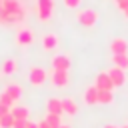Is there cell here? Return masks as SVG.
<instances>
[{"label": "cell", "instance_id": "1", "mask_svg": "<svg viewBox=\"0 0 128 128\" xmlns=\"http://www.w3.org/2000/svg\"><path fill=\"white\" fill-rule=\"evenodd\" d=\"M0 6H2L6 12H10L18 22H22V20L26 18V10H24V6H22L20 0H0Z\"/></svg>", "mask_w": 128, "mask_h": 128}, {"label": "cell", "instance_id": "2", "mask_svg": "<svg viewBox=\"0 0 128 128\" xmlns=\"http://www.w3.org/2000/svg\"><path fill=\"white\" fill-rule=\"evenodd\" d=\"M76 22H78L80 26H86V28H90V26H94V24L98 22V12H96V10H92V8L80 10V12L76 14Z\"/></svg>", "mask_w": 128, "mask_h": 128}, {"label": "cell", "instance_id": "3", "mask_svg": "<svg viewBox=\"0 0 128 128\" xmlns=\"http://www.w3.org/2000/svg\"><path fill=\"white\" fill-rule=\"evenodd\" d=\"M46 78H48V74H46V70L40 68V66H32V68L28 70V82H30L32 86H42V84L46 82Z\"/></svg>", "mask_w": 128, "mask_h": 128}, {"label": "cell", "instance_id": "4", "mask_svg": "<svg viewBox=\"0 0 128 128\" xmlns=\"http://www.w3.org/2000/svg\"><path fill=\"white\" fill-rule=\"evenodd\" d=\"M50 82H52L56 88H64V86H68V82H70V78H68V70H52V74H50Z\"/></svg>", "mask_w": 128, "mask_h": 128}, {"label": "cell", "instance_id": "5", "mask_svg": "<svg viewBox=\"0 0 128 128\" xmlns=\"http://www.w3.org/2000/svg\"><path fill=\"white\" fill-rule=\"evenodd\" d=\"M34 42V32L30 28H20L16 30V44L18 46H30Z\"/></svg>", "mask_w": 128, "mask_h": 128}, {"label": "cell", "instance_id": "6", "mask_svg": "<svg viewBox=\"0 0 128 128\" xmlns=\"http://www.w3.org/2000/svg\"><path fill=\"white\" fill-rule=\"evenodd\" d=\"M94 86H96V90H114V84H112L108 72H98L94 78Z\"/></svg>", "mask_w": 128, "mask_h": 128}, {"label": "cell", "instance_id": "7", "mask_svg": "<svg viewBox=\"0 0 128 128\" xmlns=\"http://www.w3.org/2000/svg\"><path fill=\"white\" fill-rule=\"evenodd\" d=\"M110 52L112 54H128V40L122 36H116L110 40Z\"/></svg>", "mask_w": 128, "mask_h": 128}, {"label": "cell", "instance_id": "8", "mask_svg": "<svg viewBox=\"0 0 128 128\" xmlns=\"http://www.w3.org/2000/svg\"><path fill=\"white\" fill-rule=\"evenodd\" d=\"M108 76H110V80H112L114 86H124V82H126V70H122L118 66H112L108 70Z\"/></svg>", "mask_w": 128, "mask_h": 128}, {"label": "cell", "instance_id": "9", "mask_svg": "<svg viewBox=\"0 0 128 128\" xmlns=\"http://www.w3.org/2000/svg\"><path fill=\"white\" fill-rule=\"evenodd\" d=\"M58 48V36L54 32H48L42 36V50L44 52H54Z\"/></svg>", "mask_w": 128, "mask_h": 128}, {"label": "cell", "instance_id": "10", "mask_svg": "<svg viewBox=\"0 0 128 128\" xmlns=\"http://www.w3.org/2000/svg\"><path fill=\"white\" fill-rule=\"evenodd\" d=\"M50 64H52V70H68L70 68V58L66 54H56Z\"/></svg>", "mask_w": 128, "mask_h": 128}, {"label": "cell", "instance_id": "11", "mask_svg": "<svg viewBox=\"0 0 128 128\" xmlns=\"http://www.w3.org/2000/svg\"><path fill=\"white\" fill-rule=\"evenodd\" d=\"M46 112L62 116V114H64V110H62V100H60V98H48V102H46Z\"/></svg>", "mask_w": 128, "mask_h": 128}, {"label": "cell", "instance_id": "12", "mask_svg": "<svg viewBox=\"0 0 128 128\" xmlns=\"http://www.w3.org/2000/svg\"><path fill=\"white\" fill-rule=\"evenodd\" d=\"M84 102H86V104H90V106L98 104V90H96V86H94V84H92V86H88V88L84 90Z\"/></svg>", "mask_w": 128, "mask_h": 128}, {"label": "cell", "instance_id": "13", "mask_svg": "<svg viewBox=\"0 0 128 128\" xmlns=\"http://www.w3.org/2000/svg\"><path fill=\"white\" fill-rule=\"evenodd\" d=\"M62 110H64V114H68V116H76L78 104H76L72 98H62Z\"/></svg>", "mask_w": 128, "mask_h": 128}, {"label": "cell", "instance_id": "14", "mask_svg": "<svg viewBox=\"0 0 128 128\" xmlns=\"http://www.w3.org/2000/svg\"><path fill=\"white\" fill-rule=\"evenodd\" d=\"M10 114L14 116V120H28L30 110H28L26 106H14V108L10 110Z\"/></svg>", "mask_w": 128, "mask_h": 128}, {"label": "cell", "instance_id": "15", "mask_svg": "<svg viewBox=\"0 0 128 128\" xmlns=\"http://www.w3.org/2000/svg\"><path fill=\"white\" fill-rule=\"evenodd\" d=\"M112 64L122 70H128V54H112Z\"/></svg>", "mask_w": 128, "mask_h": 128}, {"label": "cell", "instance_id": "16", "mask_svg": "<svg viewBox=\"0 0 128 128\" xmlns=\"http://www.w3.org/2000/svg\"><path fill=\"white\" fill-rule=\"evenodd\" d=\"M114 92L112 90H98V104H112Z\"/></svg>", "mask_w": 128, "mask_h": 128}, {"label": "cell", "instance_id": "17", "mask_svg": "<svg viewBox=\"0 0 128 128\" xmlns=\"http://www.w3.org/2000/svg\"><path fill=\"white\" fill-rule=\"evenodd\" d=\"M44 122H46V124H48L50 128H60V126H62V116L46 112V118H44Z\"/></svg>", "mask_w": 128, "mask_h": 128}, {"label": "cell", "instance_id": "18", "mask_svg": "<svg viewBox=\"0 0 128 128\" xmlns=\"http://www.w3.org/2000/svg\"><path fill=\"white\" fill-rule=\"evenodd\" d=\"M16 62L12 60V58H6L4 62H2V74H6V76H12L14 72H16Z\"/></svg>", "mask_w": 128, "mask_h": 128}, {"label": "cell", "instance_id": "19", "mask_svg": "<svg viewBox=\"0 0 128 128\" xmlns=\"http://www.w3.org/2000/svg\"><path fill=\"white\" fill-rule=\"evenodd\" d=\"M4 92H8V94L12 96V100L18 102V98L22 96V86H20V84H8V86L4 88Z\"/></svg>", "mask_w": 128, "mask_h": 128}, {"label": "cell", "instance_id": "20", "mask_svg": "<svg viewBox=\"0 0 128 128\" xmlns=\"http://www.w3.org/2000/svg\"><path fill=\"white\" fill-rule=\"evenodd\" d=\"M0 104H2V106H6V108H10V110H12V108H14V106H16V100H12V96H10V94H8V92H2V94H0Z\"/></svg>", "mask_w": 128, "mask_h": 128}, {"label": "cell", "instance_id": "21", "mask_svg": "<svg viewBox=\"0 0 128 128\" xmlns=\"http://www.w3.org/2000/svg\"><path fill=\"white\" fill-rule=\"evenodd\" d=\"M12 126H14V116L10 112L0 116V128H12Z\"/></svg>", "mask_w": 128, "mask_h": 128}, {"label": "cell", "instance_id": "22", "mask_svg": "<svg viewBox=\"0 0 128 128\" xmlns=\"http://www.w3.org/2000/svg\"><path fill=\"white\" fill-rule=\"evenodd\" d=\"M36 12H38V20H40V22H48V20L52 18V10H42V8H36Z\"/></svg>", "mask_w": 128, "mask_h": 128}, {"label": "cell", "instance_id": "23", "mask_svg": "<svg viewBox=\"0 0 128 128\" xmlns=\"http://www.w3.org/2000/svg\"><path fill=\"white\" fill-rule=\"evenodd\" d=\"M36 8H42V10H54V0H36Z\"/></svg>", "mask_w": 128, "mask_h": 128}, {"label": "cell", "instance_id": "24", "mask_svg": "<svg viewBox=\"0 0 128 128\" xmlns=\"http://www.w3.org/2000/svg\"><path fill=\"white\" fill-rule=\"evenodd\" d=\"M80 4H82V0H64V6L66 8H72V10L80 8Z\"/></svg>", "mask_w": 128, "mask_h": 128}, {"label": "cell", "instance_id": "25", "mask_svg": "<svg viewBox=\"0 0 128 128\" xmlns=\"http://www.w3.org/2000/svg\"><path fill=\"white\" fill-rule=\"evenodd\" d=\"M116 6H118V8L122 10V12H124V10L128 8V0H120V2H116Z\"/></svg>", "mask_w": 128, "mask_h": 128}, {"label": "cell", "instance_id": "26", "mask_svg": "<svg viewBox=\"0 0 128 128\" xmlns=\"http://www.w3.org/2000/svg\"><path fill=\"white\" fill-rule=\"evenodd\" d=\"M12 128H26V120H14Z\"/></svg>", "mask_w": 128, "mask_h": 128}, {"label": "cell", "instance_id": "27", "mask_svg": "<svg viewBox=\"0 0 128 128\" xmlns=\"http://www.w3.org/2000/svg\"><path fill=\"white\" fill-rule=\"evenodd\" d=\"M8 112H10V108H6V106L0 104V116H4V114H8Z\"/></svg>", "mask_w": 128, "mask_h": 128}, {"label": "cell", "instance_id": "28", "mask_svg": "<svg viewBox=\"0 0 128 128\" xmlns=\"http://www.w3.org/2000/svg\"><path fill=\"white\" fill-rule=\"evenodd\" d=\"M26 128H38V124H36V122H30V120H26Z\"/></svg>", "mask_w": 128, "mask_h": 128}, {"label": "cell", "instance_id": "29", "mask_svg": "<svg viewBox=\"0 0 128 128\" xmlns=\"http://www.w3.org/2000/svg\"><path fill=\"white\" fill-rule=\"evenodd\" d=\"M38 128H50V126H48V124L42 120V122H38Z\"/></svg>", "mask_w": 128, "mask_h": 128}, {"label": "cell", "instance_id": "30", "mask_svg": "<svg viewBox=\"0 0 128 128\" xmlns=\"http://www.w3.org/2000/svg\"><path fill=\"white\" fill-rule=\"evenodd\" d=\"M104 128H120V126H116V124H106Z\"/></svg>", "mask_w": 128, "mask_h": 128}, {"label": "cell", "instance_id": "31", "mask_svg": "<svg viewBox=\"0 0 128 128\" xmlns=\"http://www.w3.org/2000/svg\"><path fill=\"white\" fill-rule=\"evenodd\" d=\"M60 128H72V126H68V124H62V126H60Z\"/></svg>", "mask_w": 128, "mask_h": 128}, {"label": "cell", "instance_id": "32", "mask_svg": "<svg viewBox=\"0 0 128 128\" xmlns=\"http://www.w3.org/2000/svg\"><path fill=\"white\" fill-rule=\"evenodd\" d=\"M124 16H126V18H128V8H126V10H124Z\"/></svg>", "mask_w": 128, "mask_h": 128}, {"label": "cell", "instance_id": "33", "mask_svg": "<svg viewBox=\"0 0 128 128\" xmlns=\"http://www.w3.org/2000/svg\"><path fill=\"white\" fill-rule=\"evenodd\" d=\"M120 128H128V124H124V126H120Z\"/></svg>", "mask_w": 128, "mask_h": 128}, {"label": "cell", "instance_id": "34", "mask_svg": "<svg viewBox=\"0 0 128 128\" xmlns=\"http://www.w3.org/2000/svg\"><path fill=\"white\" fill-rule=\"evenodd\" d=\"M116 2H120V0H116Z\"/></svg>", "mask_w": 128, "mask_h": 128}]
</instances>
